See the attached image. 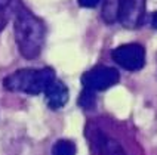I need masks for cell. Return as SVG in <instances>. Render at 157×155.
Returning <instances> with one entry per match:
<instances>
[{
    "instance_id": "6da1fadb",
    "label": "cell",
    "mask_w": 157,
    "mask_h": 155,
    "mask_svg": "<svg viewBox=\"0 0 157 155\" xmlns=\"http://www.w3.org/2000/svg\"><path fill=\"white\" fill-rule=\"evenodd\" d=\"M13 34L18 50L25 59H36L44 46L46 25L22 3H18L13 19Z\"/></svg>"
},
{
    "instance_id": "8992f818",
    "label": "cell",
    "mask_w": 157,
    "mask_h": 155,
    "mask_svg": "<svg viewBox=\"0 0 157 155\" xmlns=\"http://www.w3.org/2000/svg\"><path fill=\"white\" fill-rule=\"evenodd\" d=\"M90 142H92V148L95 149L96 155H128L117 140L107 136L101 130L92 131Z\"/></svg>"
},
{
    "instance_id": "7a4b0ae2",
    "label": "cell",
    "mask_w": 157,
    "mask_h": 155,
    "mask_svg": "<svg viewBox=\"0 0 157 155\" xmlns=\"http://www.w3.org/2000/svg\"><path fill=\"white\" fill-rule=\"evenodd\" d=\"M55 71L52 68H22L17 69L3 80V87L13 93L40 95L44 93L46 87L55 80Z\"/></svg>"
},
{
    "instance_id": "7c38bea8",
    "label": "cell",
    "mask_w": 157,
    "mask_h": 155,
    "mask_svg": "<svg viewBox=\"0 0 157 155\" xmlns=\"http://www.w3.org/2000/svg\"><path fill=\"white\" fill-rule=\"evenodd\" d=\"M151 24H153V27L157 30V12L153 15V19H151Z\"/></svg>"
},
{
    "instance_id": "5b68a950",
    "label": "cell",
    "mask_w": 157,
    "mask_h": 155,
    "mask_svg": "<svg viewBox=\"0 0 157 155\" xmlns=\"http://www.w3.org/2000/svg\"><path fill=\"white\" fill-rule=\"evenodd\" d=\"M111 58L126 71H140L145 65V49L140 43H126L113 49Z\"/></svg>"
},
{
    "instance_id": "277c9868",
    "label": "cell",
    "mask_w": 157,
    "mask_h": 155,
    "mask_svg": "<svg viewBox=\"0 0 157 155\" xmlns=\"http://www.w3.org/2000/svg\"><path fill=\"white\" fill-rule=\"evenodd\" d=\"M119 80H120V74L116 68L98 65L82 76V84L90 92H101L117 84Z\"/></svg>"
},
{
    "instance_id": "52a82bcc",
    "label": "cell",
    "mask_w": 157,
    "mask_h": 155,
    "mask_svg": "<svg viewBox=\"0 0 157 155\" xmlns=\"http://www.w3.org/2000/svg\"><path fill=\"white\" fill-rule=\"evenodd\" d=\"M44 98L51 109H61L68 102V89L61 80L55 78L44 90Z\"/></svg>"
},
{
    "instance_id": "30bf717a",
    "label": "cell",
    "mask_w": 157,
    "mask_h": 155,
    "mask_svg": "<svg viewBox=\"0 0 157 155\" xmlns=\"http://www.w3.org/2000/svg\"><path fill=\"white\" fill-rule=\"evenodd\" d=\"M12 0H0V33L5 30L9 21V8Z\"/></svg>"
},
{
    "instance_id": "3957f363",
    "label": "cell",
    "mask_w": 157,
    "mask_h": 155,
    "mask_svg": "<svg viewBox=\"0 0 157 155\" xmlns=\"http://www.w3.org/2000/svg\"><path fill=\"white\" fill-rule=\"evenodd\" d=\"M101 17L105 24L119 22L128 30L140 28L145 18V0H105Z\"/></svg>"
},
{
    "instance_id": "8fae6325",
    "label": "cell",
    "mask_w": 157,
    "mask_h": 155,
    "mask_svg": "<svg viewBox=\"0 0 157 155\" xmlns=\"http://www.w3.org/2000/svg\"><path fill=\"white\" fill-rule=\"evenodd\" d=\"M101 0H77V3L82 8H95L99 5Z\"/></svg>"
},
{
    "instance_id": "ba28073f",
    "label": "cell",
    "mask_w": 157,
    "mask_h": 155,
    "mask_svg": "<svg viewBox=\"0 0 157 155\" xmlns=\"http://www.w3.org/2000/svg\"><path fill=\"white\" fill-rule=\"evenodd\" d=\"M52 155H76L74 142L68 139H59L52 146Z\"/></svg>"
},
{
    "instance_id": "9c48e42d",
    "label": "cell",
    "mask_w": 157,
    "mask_h": 155,
    "mask_svg": "<svg viewBox=\"0 0 157 155\" xmlns=\"http://www.w3.org/2000/svg\"><path fill=\"white\" fill-rule=\"evenodd\" d=\"M78 103L85 109L94 108V105H95V92H90L87 89H83V92L80 95V99H78Z\"/></svg>"
}]
</instances>
